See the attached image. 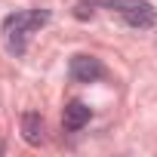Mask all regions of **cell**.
<instances>
[{
	"label": "cell",
	"mask_w": 157,
	"mask_h": 157,
	"mask_svg": "<svg viewBox=\"0 0 157 157\" xmlns=\"http://www.w3.org/2000/svg\"><path fill=\"white\" fill-rule=\"evenodd\" d=\"M49 22V10H19L3 19V43L10 56H22L28 49V34Z\"/></svg>",
	"instance_id": "6da1fadb"
},
{
	"label": "cell",
	"mask_w": 157,
	"mask_h": 157,
	"mask_svg": "<svg viewBox=\"0 0 157 157\" xmlns=\"http://www.w3.org/2000/svg\"><path fill=\"white\" fill-rule=\"evenodd\" d=\"M22 136H25L28 145H40V142H43V120H40V114L28 111V114L22 117Z\"/></svg>",
	"instance_id": "5b68a950"
},
{
	"label": "cell",
	"mask_w": 157,
	"mask_h": 157,
	"mask_svg": "<svg viewBox=\"0 0 157 157\" xmlns=\"http://www.w3.org/2000/svg\"><path fill=\"white\" fill-rule=\"evenodd\" d=\"M96 3H105L108 10H114L132 28H151L157 22V10L148 0H96Z\"/></svg>",
	"instance_id": "7a4b0ae2"
},
{
	"label": "cell",
	"mask_w": 157,
	"mask_h": 157,
	"mask_svg": "<svg viewBox=\"0 0 157 157\" xmlns=\"http://www.w3.org/2000/svg\"><path fill=\"white\" fill-rule=\"evenodd\" d=\"M99 77H105V65L96 56H74L71 59V80H77V83H96Z\"/></svg>",
	"instance_id": "3957f363"
},
{
	"label": "cell",
	"mask_w": 157,
	"mask_h": 157,
	"mask_svg": "<svg viewBox=\"0 0 157 157\" xmlns=\"http://www.w3.org/2000/svg\"><path fill=\"white\" fill-rule=\"evenodd\" d=\"M62 123H65V129H68V132L83 129V126L90 123V108H86L80 99L68 102V105H65V111H62Z\"/></svg>",
	"instance_id": "277c9868"
}]
</instances>
